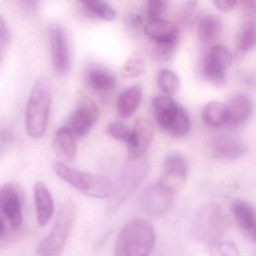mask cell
Returning a JSON list of instances; mask_svg holds the SVG:
<instances>
[{
  "mask_svg": "<svg viewBox=\"0 0 256 256\" xmlns=\"http://www.w3.org/2000/svg\"><path fill=\"white\" fill-rule=\"evenodd\" d=\"M252 102L249 96L239 94L234 96L227 106L228 122L234 126L244 124L251 116Z\"/></svg>",
  "mask_w": 256,
  "mask_h": 256,
  "instance_id": "cell-21",
  "label": "cell"
},
{
  "mask_svg": "<svg viewBox=\"0 0 256 256\" xmlns=\"http://www.w3.org/2000/svg\"><path fill=\"white\" fill-rule=\"evenodd\" d=\"M86 81L92 90L97 92H106L115 88L116 76L108 68L92 65L87 69Z\"/></svg>",
  "mask_w": 256,
  "mask_h": 256,
  "instance_id": "cell-19",
  "label": "cell"
},
{
  "mask_svg": "<svg viewBox=\"0 0 256 256\" xmlns=\"http://www.w3.org/2000/svg\"><path fill=\"white\" fill-rule=\"evenodd\" d=\"M213 3L220 11L228 12L233 10L238 2L237 0H214Z\"/></svg>",
  "mask_w": 256,
  "mask_h": 256,
  "instance_id": "cell-36",
  "label": "cell"
},
{
  "mask_svg": "<svg viewBox=\"0 0 256 256\" xmlns=\"http://www.w3.org/2000/svg\"><path fill=\"white\" fill-rule=\"evenodd\" d=\"M48 35L54 69L58 75H66L72 66V53L67 33L61 26L52 24Z\"/></svg>",
  "mask_w": 256,
  "mask_h": 256,
  "instance_id": "cell-11",
  "label": "cell"
},
{
  "mask_svg": "<svg viewBox=\"0 0 256 256\" xmlns=\"http://www.w3.org/2000/svg\"><path fill=\"white\" fill-rule=\"evenodd\" d=\"M150 43L178 45L180 42V31L177 26L165 20L149 21L144 27Z\"/></svg>",
  "mask_w": 256,
  "mask_h": 256,
  "instance_id": "cell-14",
  "label": "cell"
},
{
  "mask_svg": "<svg viewBox=\"0 0 256 256\" xmlns=\"http://www.w3.org/2000/svg\"><path fill=\"white\" fill-rule=\"evenodd\" d=\"M56 153L66 162L74 160L78 152L76 138L67 127L60 128L56 132L54 140Z\"/></svg>",
  "mask_w": 256,
  "mask_h": 256,
  "instance_id": "cell-20",
  "label": "cell"
},
{
  "mask_svg": "<svg viewBox=\"0 0 256 256\" xmlns=\"http://www.w3.org/2000/svg\"><path fill=\"white\" fill-rule=\"evenodd\" d=\"M202 120L208 126L219 128L228 122L226 105L220 102H210L202 111Z\"/></svg>",
  "mask_w": 256,
  "mask_h": 256,
  "instance_id": "cell-24",
  "label": "cell"
},
{
  "mask_svg": "<svg viewBox=\"0 0 256 256\" xmlns=\"http://www.w3.org/2000/svg\"><path fill=\"white\" fill-rule=\"evenodd\" d=\"M222 30V20L215 15H208L202 18L197 27L198 39L204 43L213 42L219 37Z\"/></svg>",
  "mask_w": 256,
  "mask_h": 256,
  "instance_id": "cell-23",
  "label": "cell"
},
{
  "mask_svg": "<svg viewBox=\"0 0 256 256\" xmlns=\"http://www.w3.org/2000/svg\"><path fill=\"white\" fill-rule=\"evenodd\" d=\"M178 46V45L150 43V54L156 61L167 62L174 55Z\"/></svg>",
  "mask_w": 256,
  "mask_h": 256,
  "instance_id": "cell-32",
  "label": "cell"
},
{
  "mask_svg": "<svg viewBox=\"0 0 256 256\" xmlns=\"http://www.w3.org/2000/svg\"><path fill=\"white\" fill-rule=\"evenodd\" d=\"M52 169L60 178L87 196L108 199L112 194L114 186L103 176L78 171L62 162H54Z\"/></svg>",
  "mask_w": 256,
  "mask_h": 256,
  "instance_id": "cell-4",
  "label": "cell"
},
{
  "mask_svg": "<svg viewBox=\"0 0 256 256\" xmlns=\"http://www.w3.org/2000/svg\"><path fill=\"white\" fill-rule=\"evenodd\" d=\"M156 232L150 222L134 219L124 225L116 243L115 256H149L156 244Z\"/></svg>",
  "mask_w": 256,
  "mask_h": 256,
  "instance_id": "cell-1",
  "label": "cell"
},
{
  "mask_svg": "<svg viewBox=\"0 0 256 256\" xmlns=\"http://www.w3.org/2000/svg\"><path fill=\"white\" fill-rule=\"evenodd\" d=\"M4 224L2 219L0 217V238L4 235Z\"/></svg>",
  "mask_w": 256,
  "mask_h": 256,
  "instance_id": "cell-38",
  "label": "cell"
},
{
  "mask_svg": "<svg viewBox=\"0 0 256 256\" xmlns=\"http://www.w3.org/2000/svg\"><path fill=\"white\" fill-rule=\"evenodd\" d=\"M76 216L74 204L72 201L63 203L57 213L52 230L36 248V255L62 256L74 226Z\"/></svg>",
  "mask_w": 256,
  "mask_h": 256,
  "instance_id": "cell-5",
  "label": "cell"
},
{
  "mask_svg": "<svg viewBox=\"0 0 256 256\" xmlns=\"http://www.w3.org/2000/svg\"><path fill=\"white\" fill-rule=\"evenodd\" d=\"M232 63L230 50L222 45H214L204 57L202 63L203 76L216 87L226 84V71Z\"/></svg>",
  "mask_w": 256,
  "mask_h": 256,
  "instance_id": "cell-8",
  "label": "cell"
},
{
  "mask_svg": "<svg viewBox=\"0 0 256 256\" xmlns=\"http://www.w3.org/2000/svg\"><path fill=\"white\" fill-rule=\"evenodd\" d=\"M237 47L242 52H248L256 47V22L250 21L245 24L237 39Z\"/></svg>",
  "mask_w": 256,
  "mask_h": 256,
  "instance_id": "cell-28",
  "label": "cell"
},
{
  "mask_svg": "<svg viewBox=\"0 0 256 256\" xmlns=\"http://www.w3.org/2000/svg\"><path fill=\"white\" fill-rule=\"evenodd\" d=\"M168 7V2L160 1V0H153L147 2L146 11H147L148 18L150 21L162 20L165 12Z\"/></svg>",
  "mask_w": 256,
  "mask_h": 256,
  "instance_id": "cell-33",
  "label": "cell"
},
{
  "mask_svg": "<svg viewBox=\"0 0 256 256\" xmlns=\"http://www.w3.org/2000/svg\"><path fill=\"white\" fill-rule=\"evenodd\" d=\"M146 62L141 54L134 53L121 69V75L124 79H132L141 76L146 71Z\"/></svg>",
  "mask_w": 256,
  "mask_h": 256,
  "instance_id": "cell-26",
  "label": "cell"
},
{
  "mask_svg": "<svg viewBox=\"0 0 256 256\" xmlns=\"http://www.w3.org/2000/svg\"><path fill=\"white\" fill-rule=\"evenodd\" d=\"M208 252L210 256H240L238 249L232 242H213L208 245Z\"/></svg>",
  "mask_w": 256,
  "mask_h": 256,
  "instance_id": "cell-31",
  "label": "cell"
},
{
  "mask_svg": "<svg viewBox=\"0 0 256 256\" xmlns=\"http://www.w3.org/2000/svg\"><path fill=\"white\" fill-rule=\"evenodd\" d=\"M149 162L146 156L137 159H128L120 173L118 182L114 186L108 199L106 214H115L121 206L136 191L148 172Z\"/></svg>",
  "mask_w": 256,
  "mask_h": 256,
  "instance_id": "cell-3",
  "label": "cell"
},
{
  "mask_svg": "<svg viewBox=\"0 0 256 256\" xmlns=\"http://www.w3.org/2000/svg\"><path fill=\"white\" fill-rule=\"evenodd\" d=\"M51 99L50 81L46 77H40L33 85L26 110L27 132L34 139L42 138L46 132Z\"/></svg>",
  "mask_w": 256,
  "mask_h": 256,
  "instance_id": "cell-2",
  "label": "cell"
},
{
  "mask_svg": "<svg viewBox=\"0 0 256 256\" xmlns=\"http://www.w3.org/2000/svg\"><path fill=\"white\" fill-rule=\"evenodd\" d=\"M248 153V147L244 143L230 137L218 138L210 146V154L215 159L237 160Z\"/></svg>",
  "mask_w": 256,
  "mask_h": 256,
  "instance_id": "cell-16",
  "label": "cell"
},
{
  "mask_svg": "<svg viewBox=\"0 0 256 256\" xmlns=\"http://www.w3.org/2000/svg\"><path fill=\"white\" fill-rule=\"evenodd\" d=\"M126 24L128 28L130 29L132 31H136L141 28L142 24V19L138 14L131 13L128 15L126 19Z\"/></svg>",
  "mask_w": 256,
  "mask_h": 256,
  "instance_id": "cell-35",
  "label": "cell"
},
{
  "mask_svg": "<svg viewBox=\"0 0 256 256\" xmlns=\"http://www.w3.org/2000/svg\"><path fill=\"white\" fill-rule=\"evenodd\" d=\"M174 195L176 194L156 181L142 192L140 205L149 216L160 217L168 213L174 202Z\"/></svg>",
  "mask_w": 256,
  "mask_h": 256,
  "instance_id": "cell-10",
  "label": "cell"
},
{
  "mask_svg": "<svg viewBox=\"0 0 256 256\" xmlns=\"http://www.w3.org/2000/svg\"><path fill=\"white\" fill-rule=\"evenodd\" d=\"M198 3L196 1L185 2L179 11V21L184 27H189L198 17Z\"/></svg>",
  "mask_w": 256,
  "mask_h": 256,
  "instance_id": "cell-30",
  "label": "cell"
},
{
  "mask_svg": "<svg viewBox=\"0 0 256 256\" xmlns=\"http://www.w3.org/2000/svg\"><path fill=\"white\" fill-rule=\"evenodd\" d=\"M152 108L158 126L172 136L183 134L189 128L190 119L186 110L170 96H155Z\"/></svg>",
  "mask_w": 256,
  "mask_h": 256,
  "instance_id": "cell-6",
  "label": "cell"
},
{
  "mask_svg": "<svg viewBox=\"0 0 256 256\" xmlns=\"http://www.w3.org/2000/svg\"><path fill=\"white\" fill-rule=\"evenodd\" d=\"M134 130V141L128 147V159H134L144 156L152 143L154 127L148 119L140 117L136 121Z\"/></svg>",
  "mask_w": 256,
  "mask_h": 256,
  "instance_id": "cell-15",
  "label": "cell"
},
{
  "mask_svg": "<svg viewBox=\"0 0 256 256\" xmlns=\"http://www.w3.org/2000/svg\"><path fill=\"white\" fill-rule=\"evenodd\" d=\"M242 9L245 15L249 18L256 17V1L255 0H244L240 2Z\"/></svg>",
  "mask_w": 256,
  "mask_h": 256,
  "instance_id": "cell-37",
  "label": "cell"
},
{
  "mask_svg": "<svg viewBox=\"0 0 256 256\" xmlns=\"http://www.w3.org/2000/svg\"><path fill=\"white\" fill-rule=\"evenodd\" d=\"M227 228V216L218 203L210 202L198 210L194 219L192 233L198 241L210 243L218 241Z\"/></svg>",
  "mask_w": 256,
  "mask_h": 256,
  "instance_id": "cell-7",
  "label": "cell"
},
{
  "mask_svg": "<svg viewBox=\"0 0 256 256\" xmlns=\"http://www.w3.org/2000/svg\"><path fill=\"white\" fill-rule=\"evenodd\" d=\"M33 192L38 222L40 226H45L54 214V202L52 195L42 182L34 183Z\"/></svg>",
  "mask_w": 256,
  "mask_h": 256,
  "instance_id": "cell-18",
  "label": "cell"
},
{
  "mask_svg": "<svg viewBox=\"0 0 256 256\" xmlns=\"http://www.w3.org/2000/svg\"><path fill=\"white\" fill-rule=\"evenodd\" d=\"M98 119L97 105L90 99H84L80 101L79 106L70 116L66 127L76 138H84L91 131Z\"/></svg>",
  "mask_w": 256,
  "mask_h": 256,
  "instance_id": "cell-12",
  "label": "cell"
},
{
  "mask_svg": "<svg viewBox=\"0 0 256 256\" xmlns=\"http://www.w3.org/2000/svg\"><path fill=\"white\" fill-rule=\"evenodd\" d=\"M142 99V90L138 85L132 86L123 92L118 99L117 109L122 118H129L138 109Z\"/></svg>",
  "mask_w": 256,
  "mask_h": 256,
  "instance_id": "cell-22",
  "label": "cell"
},
{
  "mask_svg": "<svg viewBox=\"0 0 256 256\" xmlns=\"http://www.w3.org/2000/svg\"><path fill=\"white\" fill-rule=\"evenodd\" d=\"M106 132L114 139L126 143L128 147L132 145L134 141V130L128 128L124 123L114 122L108 126Z\"/></svg>",
  "mask_w": 256,
  "mask_h": 256,
  "instance_id": "cell-29",
  "label": "cell"
},
{
  "mask_svg": "<svg viewBox=\"0 0 256 256\" xmlns=\"http://www.w3.org/2000/svg\"><path fill=\"white\" fill-rule=\"evenodd\" d=\"M232 210L245 237L256 242V212L252 205L243 200H234Z\"/></svg>",
  "mask_w": 256,
  "mask_h": 256,
  "instance_id": "cell-17",
  "label": "cell"
},
{
  "mask_svg": "<svg viewBox=\"0 0 256 256\" xmlns=\"http://www.w3.org/2000/svg\"><path fill=\"white\" fill-rule=\"evenodd\" d=\"M158 87L167 96H174L180 88V81L174 72L168 69L160 71L158 76Z\"/></svg>",
  "mask_w": 256,
  "mask_h": 256,
  "instance_id": "cell-27",
  "label": "cell"
},
{
  "mask_svg": "<svg viewBox=\"0 0 256 256\" xmlns=\"http://www.w3.org/2000/svg\"><path fill=\"white\" fill-rule=\"evenodd\" d=\"M188 169V161L184 156L177 152H172L164 159L161 175L158 181L176 194L186 183Z\"/></svg>",
  "mask_w": 256,
  "mask_h": 256,
  "instance_id": "cell-9",
  "label": "cell"
},
{
  "mask_svg": "<svg viewBox=\"0 0 256 256\" xmlns=\"http://www.w3.org/2000/svg\"><path fill=\"white\" fill-rule=\"evenodd\" d=\"M0 209L12 228L18 230L22 222V204L20 192L15 185L8 183L0 188Z\"/></svg>",
  "mask_w": 256,
  "mask_h": 256,
  "instance_id": "cell-13",
  "label": "cell"
},
{
  "mask_svg": "<svg viewBox=\"0 0 256 256\" xmlns=\"http://www.w3.org/2000/svg\"><path fill=\"white\" fill-rule=\"evenodd\" d=\"M10 42L8 27L2 17L0 15V60L4 55Z\"/></svg>",
  "mask_w": 256,
  "mask_h": 256,
  "instance_id": "cell-34",
  "label": "cell"
},
{
  "mask_svg": "<svg viewBox=\"0 0 256 256\" xmlns=\"http://www.w3.org/2000/svg\"><path fill=\"white\" fill-rule=\"evenodd\" d=\"M86 13L93 18L111 21L116 18L117 12L109 3L102 0H87L81 2Z\"/></svg>",
  "mask_w": 256,
  "mask_h": 256,
  "instance_id": "cell-25",
  "label": "cell"
}]
</instances>
